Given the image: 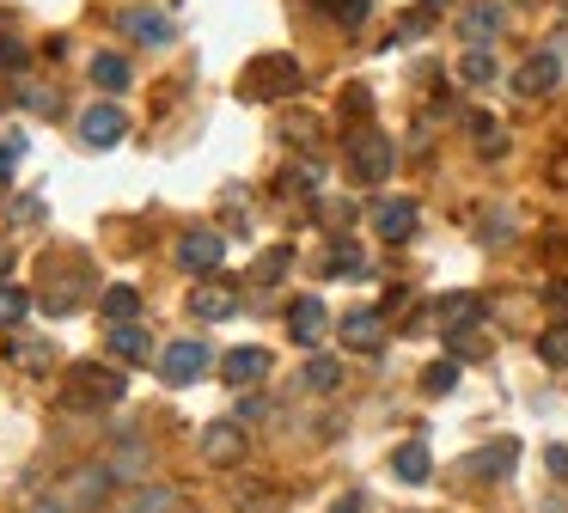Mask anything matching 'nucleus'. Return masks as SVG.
Instances as JSON below:
<instances>
[{
  "label": "nucleus",
  "mask_w": 568,
  "mask_h": 513,
  "mask_svg": "<svg viewBox=\"0 0 568 513\" xmlns=\"http://www.w3.org/2000/svg\"><path fill=\"white\" fill-rule=\"evenodd\" d=\"M25 110H37V117H56V93H44V86H25Z\"/></svg>",
  "instance_id": "37"
},
{
  "label": "nucleus",
  "mask_w": 568,
  "mask_h": 513,
  "mask_svg": "<svg viewBox=\"0 0 568 513\" xmlns=\"http://www.w3.org/2000/svg\"><path fill=\"white\" fill-rule=\"evenodd\" d=\"M434 318H440L446 337H452V330H476L483 325V300L476 294H446L440 306H434Z\"/></svg>",
  "instance_id": "16"
},
{
  "label": "nucleus",
  "mask_w": 568,
  "mask_h": 513,
  "mask_svg": "<svg viewBox=\"0 0 568 513\" xmlns=\"http://www.w3.org/2000/svg\"><path fill=\"white\" fill-rule=\"evenodd\" d=\"M422 391H428V398L459 391V361H452V355H446V361H428V367H422Z\"/></svg>",
  "instance_id": "25"
},
{
  "label": "nucleus",
  "mask_w": 568,
  "mask_h": 513,
  "mask_svg": "<svg viewBox=\"0 0 568 513\" xmlns=\"http://www.w3.org/2000/svg\"><path fill=\"white\" fill-rule=\"evenodd\" d=\"M318 19H330V25H342V32H361L373 13V0H306Z\"/></svg>",
  "instance_id": "18"
},
{
  "label": "nucleus",
  "mask_w": 568,
  "mask_h": 513,
  "mask_svg": "<svg viewBox=\"0 0 568 513\" xmlns=\"http://www.w3.org/2000/svg\"><path fill=\"white\" fill-rule=\"evenodd\" d=\"M93 86L123 93V86H129V62H123V56H93Z\"/></svg>",
  "instance_id": "27"
},
{
  "label": "nucleus",
  "mask_w": 568,
  "mask_h": 513,
  "mask_svg": "<svg viewBox=\"0 0 568 513\" xmlns=\"http://www.w3.org/2000/svg\"><path fill=\"white\" fill-rule=\"evenodd\" d=\"M324 269H330V276H361V269H367V257H361L354 245H337L330 257H324Z\"/></svg>",
  "instance_id": "31"
},
{
  "label": "nucleus",
  "mask_w": 568,
  "mask_h": 513,
  "mask_svg": "<svg viewBox=\"0 0 568 513\" xmlns=\"http://www.w3.org/2000/svg\"><path fill=\"white\" fill-rule=\"evenodd\" d=\"M373 233H379L385 245L410 239V233H415V203H410V196H391V203L373 208Z\"/></svg>",
  "instance_id": "13"
},
{
  "label": "nucleus",
  "mask_w": 568,
  "mask_h": 513,
  "mask_svg": "<svg viewBox=\"0 0 568 513\" xmlns=\"http://www.w3.org/2000/svg\"><path fill=\"white\" fill-rule=\"evenodd\" d=\"M324 330H330V312H324V300L318 294H300L293 300V312H288V337L293 342H324Z\"/></svg>",
  "instance_id": "11"
},
{
  "label": "nucleus",
  "mask_w": 568,
  "mask_h": 513,
  "mask_svg": "<svg viewBox=\"0 0 568 513\" xmlns=\"http://www.w3.org/2000/svg\"><path fill=\"white\" fill-rule=\"evenodd\" d=\"M178 508V489H135L123 513H171Z\"/></svg>",
  "instance_id": "29"
},
{
  "label": "nucleus",
  "mask_w": 568,
  "mask_h": 513,
  "mask_svg": "<svg viewBox=\"0 0 568 513\" xmlns=\"http://www.w3.org/2000/svg\"><path fill=\"white\" fill-rule=\"evenodd\" d=\"M25 312H32V294H25V288H0V330H13Z\"/></svg>",
  "instance_id": "30"
},
{
  "label": "nucleus",
  "mask_w": 568,
  "mask_h": 513,
  "mask_svg": "<svg viewBox=\"0 0 568 513\" xmlns=\"http://www.w3.org/2000/svg\"><path fill=\"white\" fill-rule=\"evenodd\" d=\"M123 391H129L123 374L105 367V361H74V367L62 374V404L68 410H110Z\"/></svg>",
  "instance_id": "2"
},
{
  "label": "nucleus",
  "mask_w": 568,
  "mask_h": 513,
  "mask_svg": "<svg viewBox=\"0 0 568 513\" xmlns=\"http://www.w3.org/2000/svg\"><path fill=\"white\" fill-rule=\"evenodd\" d=\"M464 129H471V141H476V154H483V159H501L507 154V135H501V123H495L490 110H471Z\"/></svg>",
  "instance_id": "19"
},
{
  "label": "nucleus",
  "mask_w": 568,
  "mask_h": 513,
  "mask_svg": "<svg viewBox=\"0 0 568 513\" xmlns=\"http://www.w3.org/2000/svg\"><path fill=\"white\" fill-rule=\"evenodd\" d=\"M452 361H464V355H483V337H476V330H452Z\"/></svg>",
  "instance_id": "36"
},
{
  "label": "nucleus",
  "mask_w": 568,
  "mask_h": 513,
  "mask_svg": "<svg viewBox=\"0 0 568 513\" xmlns=\"http://www.w3.org/2000/svg\"><path fill=\"white\" fill-rule=\"evenodd\" d=\"M263 374H269V355H263V349H232V355H220V379H227L232 391L257 386Z\"/></svg>",
  "instance_id": "14"
},
{
  "label": "nucleus",
  "mask_w": 568,
  "mask_h": 513,
  "mask_svg": "<svg viewBox=\"0 0 568 513\" xmlns=\"http://www.w3.org/2000/svg\"><path fill=\"white\" fill-rule=\"evenodd\" d=\"M300 386H306V391H337V386H342V367H337L330 355H312L306 374H300Z\"/></svg>",
  "instance_id": "26"
},
{
  "label": "nucleus",
  "mask_w": 568,
  "mask_h": 513,
  "mask_svg": "<svg viewBox=\"0 0 568 513\" xmlns=\"http://www.w3.org/2000/svg\"><path fill=\"white\" fill-rule=\"evenodd\" d=\"M25 62H32V49L19 44V37H0V68H7V74H25Z\"/></svg>",
  "instance_id": "33"
},
{
  "label": "nucleus",
  "mask_w": 568,
  "mask_h": 513,
  "mask_svg": "<svg viewBox=\"0 0 568 513\" xmlns=\"http://www.w3.org/2000/svg\"><path fill=\"white\" fill-rule=\"evenodd\" d=\"M556 80H563V62H556L551 49H537V56H525V62L513 68V93L544 98V93H556Z\"/></svg>",
  "instance_id": "7"
},
{
  "label": "nucleus",
  "mask_w": 568,
  "mask_h": 513,
  "mask_svg": "<svg viewBox=\"0 0 568 513\" xmlns=\"http://www.w3.org/2000/svg\"><path fill=\"white\" fill-rule=\"evenodd\" d=\"M110 355L117 361H147V330L141 325H110Z\"/></svg>",
  "instance_id": "24"
},
{
  "label": "nucleus",
  "mask_w": 568,
  "mask_h": 513,
  "mask_svg": "<svg viewBox=\"0 0 568 513\" xmlns=\"http://www.w3.org/2000/svg\"><path fill=\"white\" fill-rule=\"evenodd\" d=\"M544 465H551V471H568V447H551V452H544Z\"/></svg>",
  "instance_id": "40"
},
{
  "label": "nucleus",
  "mask_w": 568,
  "mask_h": 513,
  "mask_svg": "<svg viewBox=\"0 0 568 513\" xmlns=\"http://www.w3.org/2000/svg\"><path fill=\"white\" fill-rule=\"evenodd\" d=\"M342 342L354 355H379L385 349V312H342Z\"/></svg>",
  "instance_id": "10"
},
{
  "label": "nucleus",
  "mask_w": 568,
  "mask_h": 513,
  "mask_svg": "<svg viewBox=\"0 0 568 513\" xmlns=\"http://www.w3.org/2000/svg\"><path fill=\"white\" fill-rule=\"evenodd\" d=\"M513 465H520V447H513V440H495V447L464 459V477H507Z\"/></svg>",
  "instance_id": "15"
},
{
  "label": "nucleus",
  "mask_w": 568,
  "mask_h": 513,
  "mask_svg": "<svg viewBox=\"0 0 568 513\" xmlns=\"http://www.w3.org/2000/svg\"><path fill=\"white\" fill-rule=\"evenodd\" d=\"M19 159H25V141H19V135H7V141H0V184H7V178L19 171Z\"/></svg>",
  "instance_id": "34"
},
{
  "label": "nucleus",
  "mask_w": 568,
  "mask_h": 513,
  "mask_svg": "<svg viewBox=\"0 0 568 513\" xmlns=\"http://www.w3.org/2000/svg\"><path fill=\"white\" fill-rule=\"evenodd\" d=\"M422 7H428V13H440V7H446V0H422Z\"/></svg>",
  "instance_id": "44"
},
{
  "label": "nucleus",
  "mask_w": 568,
  "mask_h": 513,
  "mask_svg": "<svg viewBox=\"0 0 568 513\" xmlns=\"http://www.w3.org/2000/svg\"><path fill=\"white\" fill-rule=\"evenodd\" d=\"M544 300H551V306L563 312V306H568V281H551V294H544Z\"/></svg>",
  "instance_id": "39"
},
{
  "label": "nucleus",
  "mask_w": 568,
  "mask_h": 513,
  "mask_svg": "<svg viewBox=\"0 0 568 513\" xmlns=\"http://www.w3.org/2000/svg\"><path fill=\"white\" fill-rule=\"evenodd\" d=\"M281 135H288V141H312V135H318V123H312V117H288Z\"/></svg>",
  "instance_id": "38"
},
{
  "label": "nucleus",
  "mask_w": 568,
  "mask_h": 513,
  "mask_svg": "<svg viewBox=\"0 0 568 513\" xmlns=\"http://www.w3.org/2000/svg\"><path fill=\"white\" fill-rule=\"evenodd\" d=\"M190 312H196L202 325H220V318L239 312V288H227V281H202L196 294H190Z\"/></svg>",
  "instance_id": "12"
},
{
  "label": "nucleus",
  "mask_w": 568,
  "mask_h": 513,
  "mask_svg": "<svg viewBox=\"0 0 568 513\" xmlns=\"http://www.w3.org/2000/svg\"><path fill=\"white\" fill-rule=\"evenodd\" d=\"M202 459H208V465H239V459H245V422L239 416L208 422V428H202Z\"/></svg>",
  "instance_id": "6"
},
{
  "label": "nucleus",
  "mask_w": 568,
  "mask_h": 513,
  "mask_svg": "<svg viewBox=\"0 0 568 513\" xmlns=\"http://www.w3.org/2000/svg\"><path fill=\"white\" fill-rule=\"evenodd\" d=\"M123 32L135 37V44H171V19H166V13H147V7H135V13H123Z\"/></svg>",
  "instance_id": "21"
},
{
  "label": "nucleus",
  "mask_w": 568,
  "mask_h": 513,
  "mask_svg": "<svg viewBox=\"0 0 568 513\" xmlns=\"http://www.w3.org/2000/svg\"><path fill=\"white\" fill-rule=\"evenodd\" d=\"M178 264H184L190 276H208V269L227 264V239L208 233V227H202V233H184L178 239Z\"/></svg>",
  "instance_id": "9"
},
{
  "label": "nucleus",
  "mask_w": 568,
  "mask_h": 513,
  "mask_svg": "<svg viewBox=\"0 0 568 513\" xmlns=\"http://www.w3.org/2000/svg\"><path fill=\"white\" fill-rule=\"evenodd\" d=\"M495 74H501V68H495V49H464V56H459V80H464V86H490Z\"/></svg>",
  "instance_id": "23"
},
{
  "label": "nucleus",
  "mask_w": 568,
  "mask_h": 513,
  "mask_svg": "<svg viewBox=\"0 0 568 513\" xmlns=\"http://www.w3.org/2000/svg\"><path fill=\"white\" fill-rule=\"evenodd\" d=\"M215 367V355H208V342H166V355H159V374L171 379V386H196L202 374Z\"/></svg>",
  "instance_id": "4"
},
{
  "label": "nucleus",
  "mask_w": 568,
  "mask_h": 513,
  "mask_svg": "<svg viewBox=\"0 0 568 513\" xmlns=\"http://www.w3.org/2000/svg\"><path fill=\"white\" fill-rule=\"evenodd\" d=\"M110 483H117V471L110 465H86L68 477V489H74V508H98V501L110 496Z\"/></svg>",
  "instance_id": "17"
},
{
  "label": "nucleus",
  "mask_w": 568,
  "mask_h": 513,
  "mask_svg": "<svg viewBox=\"0 0 568 513\" xmlns=\"http://www.w3.org/2000/svg\"><path fill=\"white\" fill-rule=\"evenodd\" d=\"M123 135H129V117H123V105H110V98L80 117V141H86V147H117Z\"/></svg>",
  "instance_id": "8"
},
{
  "label": "nucleus",
  "mask_w": 568,
  "mask_h": 513,
  "mask_svg": "<svg viewBox=\"0 0 568 513\" xmlns=\"http://www.w3.org/2000/svg\"><path fill=\"white\" fill-rule=\"evenodd\" d=\"M288 264H293V245H276V251H269V257H263V264H257V281H276L281 269H288Z\"/></svg>",
  "instance_id": "35"
},
{
  "label": "nucleus",
  "mask_w": 568,
  "mask_h": 513,
  "mask_svg": "<svg viewBox=\"0 0 568 513\" xmlns=\"http://www.w3.org/2000/svg\"><path fill=\"white\" fill-rule=\"evenodd\" d=\"M551 178H556V184H568V154H563V159H556V166H551Z\"/></svg>",
  "instance_id": "42"
},
{
  "label": "nucleus",
  "mask_w": 568,
  "mask_h": 513,
  "mask_svg": "<svg viewBox=\"0 0 568 513\" xmlns=\"http://www.w3.org/2000/svg\"><path fill=\"white\" fill-rule=\"evenodd\" d=\"M342 117H349V123H367V117H373V93H367V86H349V93H342Z\"/></svg>",
  "instance_id": "32"
},
{
  "label": "nucleus",
  "mask_w": 568,
  "mask_h": 513,
  "mask_svg": "<svg viewBox=\"0 0 568 513\" xmlns=\"http://www.w3.org/2000/svg\"><path fill=\"white\" fill-rule=\"evenodd\" d=\"M32 513H68L62 501H32Z\"/></svg>",
  "instance_id": "43"
},
{
  "label": "nucleus",
  "mask_w": 568,
  "mask_h": 513,
  "mask_svg": "<svg viewBox=\"0 0 568 513\" xmlns=\"http://www.w3.org/2000/svg\"><path fill=\"white\" fill-rule=\"evenodd\" d=\"M391 471H398L403 483H428L434 459H428V447H422V440H403V447L391 452Z\"/></svg>",
  "instance_id": "22"
},
{
  "label": "nucleus",
  "mask_w": 568,
  "mask_h": 513,
  "mask_svg": "<svg viewBox=\"0 0 568 513\" xmlns=\"http://www.w3.org/2000/svg\"><path fill=\"white\" fill-rule=\"evenodd\" d=\"M300 86H306V68L293 62L288 49H263V56L245 62V74H239V98H251V105H281Z\"/></svg>",
  "instance_id": "1"
},
{
  "label": "nucleus",
  "mask_w": 568,
  "mask_h": 513,
  "mask_svg": "<svg viewBox=\"0 0 568 513\" xmlns=\"http://www.w3.org/2000/svg\"><path fill=\"white\" fill-rule=\"evenodd\" d=\"M342 159H349V178H354V184H385V178H391V166H398V147H391L379 129H361V135H349Z\"/></svg>",
  "instance_id": "3"
},
{
  "label": "nucleus",
  "mask_w": 568,
  "mask_h": 513,
  "mask_svg": "<svg viewBox=\"0 0 568 513\" xmlns=\"http://www.w3.org/2000/svg\"><path fill=\"white\" fill-rule=\"evenodd\" d=\"M98 312H105L110 325H135V318H141V294L129 288V281H117V288L98 294Z\"/></svg>",
  "instance_id": "20"
},
{
  "label": "nucleus",
  "mask_w": 568,
  "mask_h": 513,
  "mask_svg": "<svg viewBox=\"0 0 568 513\" xmlns=\"http://www.w3.org/2000/svg\"><path fill=\"white\" fill-rule=\"evenodd\" d=\"M337 513H367V501H361V496H342V501H337Z\"/></svg>",
  "instance_id": "41"
},
{
  "label": "nucleus",
  "mask_w": 568,
  "mask_h": 513,
  "mask_svg": "<svg viewBox=\"0 0 568 513\" xmlns=\"http://www.w3.org/2000/svg\"><path fill=\"white\" fill-rule=\"evenodd\" d=\"M501 32H507V7H501V0H471V7L459 13V37L471 49H490Z\"/></svg>",
  "instance_id": "5"
},
{
  "label": "nucleus",
  "mask_w": 568,
  "mask_h": 513,
  "mask_svg": "<svg viewBox=\"0 0 568 513\" xmlns=\"http://www.w3.org/2000/svg\"><path fill=\"white\" fill-rule=\"evenodd\" d=\"M537 361H544V367H568V318L537 337Z\"/></svg>",
  "instance_id": "28"
}]
</instances>
